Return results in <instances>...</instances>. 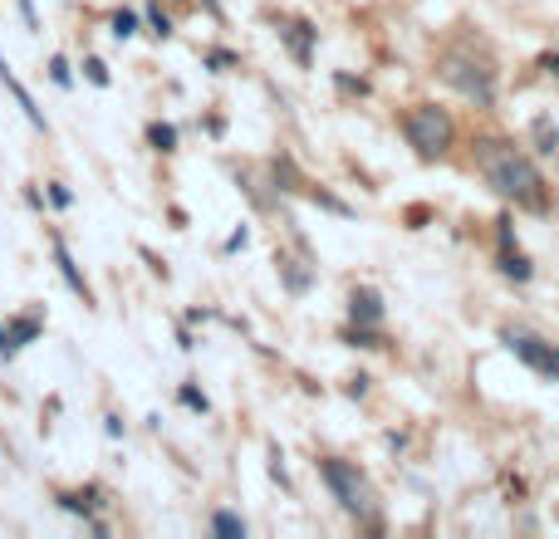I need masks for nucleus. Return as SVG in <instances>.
<instances>
[{"label": "nucleus", "mask_w": 559, "mask_h": 539, "mask_svg": "<svg viewBox=\"0 0 559 539\" xmlns=\"http://www.w3.org/2000/svg\"><path fill=\"white\" fill-rule=\"evenodd\" d=\"M471 162H476L481 182L510 201L515 211H530V216H545L549 211V182L539 172V162L515 143V137H496V133H481L471 143Z\"/></svg>", "instance_id": "nucleus-1"}, {"label": "nucleus", "mask_w": 559, "mask_h": 539, "mask_svg": "<svg viewBox=\"0 0 559 539\" xmlns=\"http://www.w3.org/2000/svg\"><path fill=\"white\" fill-rule=\"evenodd\" d=\"M432 74H437L441 84L451 88V94H461L466 103H476V108H496V98H500V69H496V59H490L481 45H471V39L441 49L437 64H432Z\"/></svg>", "instance_id": "nucleus-2"}, {"label": "nucleus", "mask_w": 559, "mask_h": 539, "mask_svg": "<svg viewBox=\"0 0 559 539\" xmlns=\"http://www.w3.org/2000/svg\"><path fill=\"white\" fill-rule=\"evenodd\" d=\"M319 480L329 486V495L339 500L343 515H353L359 525H373V529H378V490H373L368 470H359V461L319 456Z\"/></svg>", "instance_id": "nucleus-3"}, {"label": "nucleus", "mask_w": 559, "mask_h": 539, "mask_svg": "<svg viewBox=\"0 0 559 539\" xmlns=\"http://www.w3.org/2000/svg\"><path fill=\"white\" fill-rule=\"evenodd\" d=\"M402 137H408V147L422 162H441V157H451V147H457V118L441 103H412L408 113H402Z\"/></svg>", "instance_id": "nucleus-4"}, {"label": "nucleus", "mask_w": 559, "mask_h": 539, "mask_svg": "<svg viewBox=\"0 0 559 539\" xmlns=\"http://www.w3.org/2000/svg\"><path fill=\"white\" fill-rule=\"evenodd\" d=\"M500 343H506V348L515 353V358L525 363L530 372L559 382V343L539 339V333H530V329H500Z\"/></svg>", "instance_id": "nucleus-5"}, {"label": "nucleus", "mask_w": 559, "mask_h": 539, "mask_svg": "<svg viewBox=\"0 0 559 539\" xmlns=\"http://www.w3.org/2000/svg\"><path fill=\"white\" fill-rule=\"evenodd\" d=\"M280 45L290 49V59L300 69H314V45H319V29L304 15H280Z\"/></svg>", "instance_id": "nucleus-6"}, {"label": "nucleus", "mask_w": 559, "mask_h": 539, "mask_svg": "<svg viewBox=\"0 0 559 539\" xmlns=\"http://www.w3.org/2000/svg\"><path fill=\"white\" fill-rule=\"evenodd\" d=\"M49 255H54V270H59V280H64L69 290H74L78 299L88 304V309H94V284L84 280V270H78V260H74V255H69V245H64V235H59V231L49 235Z\"/></svg>", "instance_id": "nucleus-7"}, {"label": "nucleus", "mask_w": 559, "mask_h": 539, "mask_svg": "<svg viewBox=\"0 0 559 539\" xmlns=\"http://www.w3.org/2000/svg\"><path fill=\"white\" fill-rule=\"evenodd\" d=\"M0 88H5V94L15 98V108H20V113H25V123L35 127V133H49V118L39 113L35 94H29V88L20 84V74H15V69H10V64H5V54H0Z\"/></svg>", "instance_id": "nucleus-8"}, {"label": "nucleus", "mask_w": 559, "mask_h": 539, "mask_svg": "<svg viewBox=\"0 0 559 539\" xmlns=\"http://www.w3.org/2000/svg\"><path fill=\"white\" fill-rule=\"evenodd\" d=\"M275 270H280V284H284V294H309V284H314V265L309 260H300V255H290V250H275Z\"/></svg>", "instance_id": "nucleus-9"}, {"label": "nucleus", "mask_w": 559, "mask_h": 539, "mask_svg": "<svg viewBox=\"0 0 559 539\" xmlns=\"http://www.w3.org/2000/svg\"><path fill=\"white\" fill-rule=\"evenodd\" d=\"M349 323H373L382 329V294L373 284H353L349 290Z\"/></svg>", "instance_id": "nucleus-10"}, {"label": "nucleus", "mask_w": 559, "mask_h": 539, "mask_svg": "<svg viewBox=\"0 0 559 539\" xmlns=\"http://www.w3.org/2000/svg\"><path fill=\"white\" fill-rule=\"evenodd\" d=\"M39 333H45V323H39V314H15V319L5 323V353H0V358H15L20 348H25V343H35Z\"/></svg>", "instance_id": "nucleus-11"}, {"label": "nucleus", "mask_w": 559, "mask_h": 539, "mask_svg": "<svg viewBox=\"0 0 559 539\" xmlns=\"http://www.w3.org/2000/svg\"><path fill=\"white\" fill-rule=\"evenodd\" d=\"M104 490L98 486H78V490H54V505L59 510H69V515H84V519H94V510L104 505Z\"/></svg>", "instance_id": "nucleus-12"}, {"label": "nucleus", "mask_w": 559, "mask_h": 539, "mask_svg": "<svg viewBox=\"0 0 559 539\" xmlns=\"http://www.w3.org/2000/svg\"><path fill=\"white\" fill-rule=\"evenodd\" d=\"M496 270L506 274V280H515V284L535 280V265H530V255L520 250V245H510V250H496Z\"/></svg>", "instance_id": "nucleus-13"}, {"label": "nucleus", "mask_w": 559, "mask_h": 539, "mask_svg": "<svg viewBox=\"0 0 559 539\" xmlns=\"http://www.w3.org/2000/svg\"><path fill=\"white\" fill-rule=\"evenodd\" d=\"M177 143H182L177 123H162V118H153V123H147V147H153V152L172 157V152H177Z\"/></svg>", "instance_id": "nucleus-14"}, {"label": "nucleus", "mask_w": 559, "mask_h": 539, "mask_svg": "<svg viewBox=\"0 0 559 539\" xmlns=\"http://www.w3.org/2000/svg\"><path fill=\"white\" fill-rule=\"evenodd\" d=\"M137 29H143V15H137V10H127V5H118L113 15H108V35L118 39V45H123V39H133Z\"/></svg>", "instance_id": "nucleus-15"}, {"label": "nucleus", "mask_w": 559, "mask_h": 539, "mask_svg": "<svg viewBox=\"0 0 559 539\" xmlns=\"http://www.w3.org/2000/svg\"><path fill=\"white\" fill-rule=\"evenodd\" d=\"M143 25H147V35H153V39H172V29H177L172 15H167L157 0H147V5H143Z\"/></svg>", "instance_id": "nucleus-16"}, {"label": "nucleus", "mask_w": 559, "mask_h": 539, "mask_svg": "<svg viewBox=\"0 0 559 539\" xmlns=\"http://www.w3.org/2000/svg\"><path fill=\"white\" fill-rule=\"evenodd\" d=\"M530 133H535V152L539 157H555L559 152V127L549 123V118H535V123H530Z\"/></svg>", "instance_id": "nucleus-17"}, {"label": "nucleus", "mask_w": 559, "mask_h": 539, "mask_svg": "<svg viewBox=\"0 0 559 539\" xmlns=\"http://www.w3.org/2000/svg\"><path fill=\"white\" fill-rule=\"evenodd\" d=\"M211 535H221V539H245V519L231 515V510H216V515H211Z\"/></svg>", "instance_id": "nucleus-18"}, {"label": "nucleus", "mask_w": 559, "mask_h": 539, "mask_svg": "<svg viewBox=\"0 0 559 539\" xmlns=\"http://www.w3.org/2000/svg\"><path fill=\"white\" fill-rule=\"evenodd\" d=\"M177 402H182L186 412H196V417H206V412H211V397H206L196 382H182V388H177Z\"/></svg>", "instance_id": "nucleus-19"}, {"label": "nucleus", "mask_w": 559, "mask_h": 539, "mask_svg": "<svg viewBox=\"0 0 559 539\" xmlns=\"http://www.w3.org/2000/svg\"><path fill=\"white\" fill-rule=\"evenodd\" d=\"M78 69H84V78H88L94 88H108V84H113V74H108V64H104L98 54H84V64H78Z\"/></svg>", "instance_id": "nucleus-20"}, {"label": "nucleus", "mask_w": 559, "mask_h": 539, "mask_svg": "<svg viewBox=\"0 0 559 539\" xmlns=\"http://www.w3.org/2000/svg\"><path fill=\"white\" fill-rule=\"evenodd\" d=\"M206 69H211V74H226V69H235L241 64V54H235V49H206V59H202Z\"/></svg>", "instance_id": "nucleus-21"}, {"label": "nucleus", "mask_w": 559, "mask_h": 539, "mask_svg": "<svg viewBox=\"0 0 559 539\" xmlns=\"http://www.w3.org/2000/svg\"><path fill=\"white\" fill-rule=\"evenodd\" d=\"M45 201L54 206V211H69V206H74V192H69L64 182H45Z\"/></svg>", "instance_id": "nucleus-22"}, {"label": "nucleus", "mask_w": 559, "mask_h": 539, "mask_svg": "<svg viewBox=\"0 0 559 539\" xmlns=\"http://www.w3.org/2000/svg\"><path fill=\"white\" fill-rule=\"evenodd\" d=\"M49 78H54L59 88H74V69H69V59H64V54L49 59Z\"/></svg>", "instance_id": "nucleus-23"}, {"label": "nucleus", "mask_w": 559, "mask_h": 539, "mask_svg": "<svg viewBox=\"0 0 559 539\" xmlns=\"http://www.w3.org/2000/svg\"><path fill=\"white\" fill-rule=\"evenodd\" d=\"M333 84H339V94H368V78H353V74H333Z\"/></svg>", "instance_id": "nucleus-24"}, {"label": "nucleus", "mask_w": 559, "mask_h": 539, "mask_svg": "<svg viewBox=\"0 0 559 539\" xmlns=\"http://www.w3.org/2000/svg\"><path fill=\"white\" fill-rule=\"evenodd\" d=\"M270 480H280V486L290 490V470H284V456H280V446H270Z\"/></svg>", "instance_id": "nucleus-25"}, {"label": "nucleus", "mask_w": 559, "mask_h": 539, "mask_svg": "<svg viewBox=\"0 0 559 539\" xmlns=\"http://www.w3.org/2000/svg\"><path fill=\"white\" fill-rule=\"evenodd\" d=\"M245 245H251V231H245V225H235V231L226 235L221 250H226V255H235V250H245Z\"/></svg>", "instance_id": "nucleus-26"}, {"label": "nucleus", "mask_w": 559, "mask_h": 539, "mask_svg": "<svg viewBox=\"0 0 559 539\" xmlns=\"http://www.w3.org/2000/svg\"><path fill=\"white\" fill-rule=\"evenodd\" d=\"M496 245H500V250H510V245H515V225H510V216H500V221H496Z\"/></svg>", "instance_id": "nucleus-27"}, {"label": "nucleus", "mask_w": 559, "mask_h": 539, "mask_svg": "<svg viewBox=\"0 0 559 539\" xmlns=\"http://www.w3.org/2000/svg\"><path fill=\"white\" fill-rule=\"evenodd\" d=\"M539 69H545V74L559 84V49H545V54H539Z\"/></svg>", "instance_id": "nucleus-28"}, {"label": "nucleus", "mask_w": 559, "mask_h": 539, "mask_svg": "<svg viewBox=\"0 0 559 539\" xmlns=\"http://www.w3.org/2000/svg\"><path fill=\"white\" fill-rule=\"evenodd\" d=\"M20 5V20H25V29H39V15H35V0H15Z\"/></svg>", "instance_id": "nucleus-29"}, {"label": "nucleus", "mask_w": 559, "mask_h": 539, "mask_svg": "<svg viewBox=\"0 0 559 539\" xmlns=\"http://www.w3.org/2000/svg\"><path fill=\"white\" fill-rule=\"evenodd\" d=\"M104 431H108V437H123V417H104Z\"/></svg>", "instance_id": "nucleus-30"}, {"label": "nucleus", "mask_w": 559, "mask_h": 539, "mask_svg": "<svg viewBox=\"0 0 559 539\" xmlns=\"http://www.w3.org/2000/svg\"><path fill=\"white\" fill-rule=\"evenodd\" d=\"M196 5H206L211 15H221V0H196Z\"/></svg>", "instance_id": "nucleus-31"}, {"label": "nucleus", "mask_w": 559, "mask_h": 539, "mask_svg": "<svg viewBox=\"0 0 559 539\" xmlns=\"http://www.w3.org/2000/svg\"><path fill=\"white\" fill-rule=\"evenodd\" d=\"M0 353H5V323H0Z\"/></svg>", "instance_id": "nucleus-32"}]
</instances>
